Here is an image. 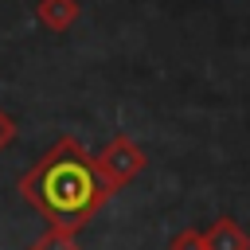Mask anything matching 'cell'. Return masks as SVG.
I'll list each match as a JSON object with an SVG mask.
<instances>
[{
  "label": "cell",
  "instance_id": "6da1fadb",
  "mask_svg": "<svg viewBox=\"0 0 250 250\" xmlns=\"http://www.w3.org/2000/svg\"><path fill=\"white\" fill-rule=\"evenodd\" d=\"M20 195L59 230H82L102 203L113 195L105 188V180L94 168V156L74 141V137H59L35 164L31 172L20 180Z\"/></svg>",
  "mask_w": 250,
  "mask_h": 250
},
{
  "label": "cell",
  "instance_id": "7a4b0ae2",
  "mask_svg": "<svg viewBox=\"0 0 250 250\" xmlns=\"http://www.w3.org/2000/svg\"><path fill=\"white\" fill-rule=\"evenodd\" d=\"M94 168H98V176L105 180V188L117 191V188H125V184L145 168V148H141L133 137L117 133V137L94 156Z\"/></svg>",
  "mask_w": 250,
  "mask_h": 250
},
{
  "label": "cell",
  "instance_id": "3957f363",
  "mask_svg": "<svg viewBox=\"0 0 250 250\" xmlns=\"http://www.w3.org/2000/svg\"><path fill=\"white\" fill-rule=\"evenodd\" d=\"M203 250H250V234L234 219H215L203 230Z\"/></svg>",
  "mask_w": 250,
  "mask_h": 250
},
{
  "label": "cell",
  "instance_id": "277c9868",
  "mask_svg": "<svg viewBox=\"0 0 250 250\" xmlns=\"http://www.w3.org/2000/svg\"><path fill=\"white\" fill-rule=\"evenodd\" d=\"M78 0H39L35 4V16H39V23L43 27H51V31H66L74 20H78Z\"/></svg>",
  "mask_w": 250,
  "mask_h": 250
},
{
  "label": "cell",
  "instance_id": "5b68a950",
  "mask_svg": "<svg viewBox=\"0 0 250 250\" xmlns=\"http://www.w3.org/2000/svg\"><path fill=\"white\" fill-rule=\"evenodd\" d=\"M27 250H78V242H74V234H70V230L47 227V234H43V238H35Z\"/></svg>",
  "mask_w": 250,
  "mask_h": 250
},
{
  "label": "cell",
  "instance_id": "8992f818",
  "mask_svg": "<svg viewBox=\"0 0 250 250\" xmlns=\"http://www.w3.org/2000/svg\"><path fill=\"white\" fill-rule=\"evenodd\" d=\"M168 250H203V234H199L195 227H184V230L168 242Z\"/></svg>",
  "mask_w": 250,
  "mask_h": 250
},
{
  "label": "cell",
  "instance_id": "52a82bcc",
  "mask_svg": "<svg viewBox=\"0 0 250 250\" xmlns=\"http://www.w3.org/2000/svg\"><path fill=\"white\" fill-rule=\"evenodd\" d=\"M12 137H16V121H12V117H8L4 109H0V148H4V145H8Z\"/></svg>",
  "mask_w": 250,
  "mask_h": 250
}]
</instances>
